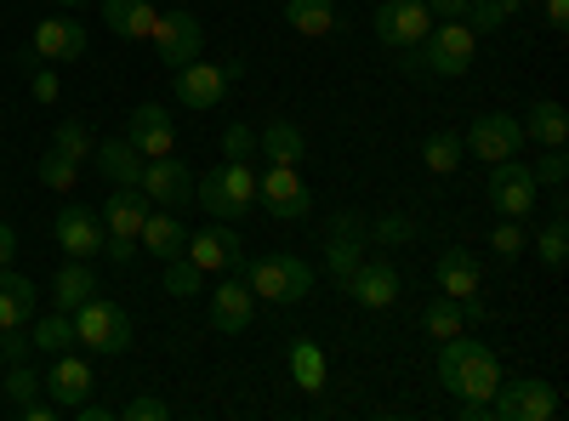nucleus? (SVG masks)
Masks as SVG:
<instances>
[{"instance_id": "ddd939ff", "label": "nucleus", "mask_w": 569, "mask_h": 421, "mask_svg": "<svg viewBox=\"0 0 569 421\" xmlns=\"http://www.w3.org/2000/svg\"><path fill=\"white\" fill-rule=\"evenodd\" d=\"M433 23L439 18L427 12V0H382V12H376V40L405 52V46H421V34Z\"/></svg>"}, {"instance_id": "aec40b11", "label": "nucleus", "mask_w": 569, "mask_h": 421, "mask_svg": "<svg viewBox=\"0 0 569 421\" xmlns=\"http://www.w3.org/2000/svg\"><path fill=\"white\" fill-rule=\"evenodd\" d=\"M40 388H46V399H52L58 410H74V404H86V399H91L98 377H91V364H86V359L58 353V359H52V370L40 377Z\"/></svg>"}, {"instance_id": "c85d7f7f", "label": "nucleus", "mask_w": 569, "mask_h": 421, "mask_svg": "<svg viewBox=\"0 0 569 421\" xmlns=\"http://www.w3.org/2000/svg\"><path fill=\"white\" fill-rule=\"evenodd\" d=\"M91 291H98V273H91L80 257H69V262L58 268V279H52V308H58V313H74Z\"/></svg>"}, {"instance_id": "b1692460", "label": "nucleus", "mask_w": 569, "mask_h": 421, "mask_svg": "<svg viewBox=\"0 0 569 421\" xmlns=\"http://www.w3.org/2000/svg\"><path fill=\"white\" fill-rule=\"evenodd\" d=\"M439 291L445 297H479L485 291V268H479V257L472 251H461V245H445V257H439Z\"/></svg>"}, {"instance_id": "4d7b16f0", "label": "nucleus", "mask_w": 569, "mask_h": 421, "mask_svg": "<svg viewBox=\"0 0 569 421\" xmlns=\"http://www.w3.org/2000/svg\"><path fill=\"white\" fill-rule=\"evenodd\" d=\"M52 7H58V12H86L91 0H52Z\"/></svg>"}, {"instance_id": "2f4dec72", "label": "nucleus", "mask_w": 569, "mask_h": 421, "mask_svg": "<svg viewBox=\"0 0 569 421\" xmlns=\"http://www.w3.org/2000/svg\"><path fill=\"white\" fill-rule=\"evenodd\" d=\"M291 377H297V388L302 393H325V382H330V370H325V353L302 337V342H291Z\"/></svg>"}, {"instance_id": "f257e3e1", "label": "nucleus", "mask_w": 569, "mask_h": 421, "mask_svg": "<svg viewBox=\"0 0 569 421\" xmlns=\"http://www.w3.org/2000/svg\"><path fill=\"white\" fill-rule=\"evenodd\" d=\"M479 58V29L461 18H445L421 34V46H405V74H433V80H461Z\"/></svg>"}, {"instance_id": "f3484780", "label": "nucleus", "mask_w": 569, "mask_h": 421, "mask_svg": "<svg viewBox=\"0 0 569 421\" xmlns=\"http://www.w3.org/2000/svg\"><path fill=\"white\" fill-rule=\"evenodd\" d=\"M126 143H131L142 160L177 154V126H171V109H160V103H137V109H131V120H126Z\"/></svg>"}, {"instance_id": "a211bd4d", "label": "nucleus", "mask_w": 569, "mask_h": 421, "mask_svg": "<svg viewBox=\"0 0 569 421\" xmlns=\"http://www.w3.org/2000/svg\"><path fill=\"white\" fill-rule=\"evenodd\" d=\"M490 211L518 217V222L536 211V177H530V166H518V160L490 166Z\"/></svg>"}, {"instance_id": "a878e982", "label": "nucleus", "mask_w": 569, "mask_h": 421, "mask_svg": "<svg viewBox=\"0 0 569 421\" xmlns=\"http://www.w3.org/2000/svg\"><path fill=\"white\" fill-rule=\"evenodd\" d=\"M91 160H98V171L114 182V189H137V182H142V166H149V160H142V154L126 143V137H114V143H98V149H91Z\"/></svg>"}, {"instance_id": "2eb2a0df", "label": "nucleus", "mask_w": 569, "mask_h": 421, "mask_svg": "<svg viewBox=\"0 0 569 421\" xmlns=\"http://www.w3.org/2000/svg\"><path fill=\"white\" fill-rule=\"evenodd\" d=\"M342 285H348L353 308H370V313H382V308H393V302H399L405 279H399V268H393V262H382V257H376V262H359V268H353V273L342 279Z\"/></svg>"}, {"instance_id": "1a4fd4ad", "label": "nucleus", "mask_w": 569, "mask_h": 421, "mask_svg": "<svg viewBox=\"0 0 569 421\" xmlns=\"http://www.w3.org/2000/svg\"><path fill=\"white\" fill-rule=\"evenodd\" d=\"M490 410H496L501 421H547V415H558V388L541 382V377L501 382V388L490 393Z\"/></svg>"}, {"instance_id": "f8f14e48", "label": "nucleus", "mask_w": 569, "mask_h": 421, "mask_svg": "<svg viewBox=\"0 0 569 421\" xmlns=\"http://www.w3.org/2000/svg\"><path fill=\"white\" fill-rule=\"evenodd\" d=\"M365 240H370V222L359 211H337V217H330V228H325V268L337 273V279H348L365 262Z\"/></svg>"}, {"instance_id": "de8ad7c7", "label": "nucleus", "mask_w": 569, "mask_h": 421, "mask_svg": "<svg viewBox=\"0 0 569 421\" xmlns=\"http://www.w3.org/2000/svg\"><path fill=\"white\" fill-rule=\"evenodd\" d=\"M29 86H34V103H58V91H63L52 69H29Z\"/></svg>"}, {"instance_id": "5701e85b", "label": "nucleus", "mask_w": 569, "mask_h": 421, "mask_svg": "<svg viewBox=\"0 0 569 421\" xmlns=\"http://www.w3.org/2000/svg\"><path fill=\"white\" fill-rule=\"evenodd\" d=\"M137 251H149V257H160V262L182 257V251H188V228L177 222V211L154 206L149 217H142V233H137Z\"/></svg>"}, {"instance_id": "c9c22d12", "label": "nucleus", "mask_w": 569, "mask_h": 421, "mask_svg": "<svg viewBox=\"0 0 569 421\" xmlns=\"http://www.w3.org/2000/svg\"><path fill=\"white\" fill-rule=\"evenodd\" d=\"M530 245H536V257H541L547 268H563V257H569V228H563V200L552 206V222H547V228L536 233Z\"/></svg>"}, {"instance_id": "9d476101", "label": "nucleus", "mask_w": 569, "mask_h": 421, "mask_svg": "<svg viewBox=\"0 0 569 421\" xmlns=\"http://www.w3.org/2000/svg\"><path fill=\"white\" fill-rule=\"evenodd\" d=\"M461 149L479 154L485 166H501V160H512L518 149H525V126H518L512 114H479V120L467 126Z\"/></svg>"}, {"instance_id": "473e14b6", "label": "nucleus", "mask_w": 569, "mask_h": 421, "mask_svg": "<svg viewBox=\"0 0 569 421\" xmlns=\"http://www.w3.org/2000/svg\"><path fill=\"white\" fill-rule=\"evenodd\" d=\"M29 337H34V353H69L74 348V319L69 313H46V319H34L29 324Z\"/></svg>"}, {"instance_id": "393cba45", "label": "nucleus", "mask_w": 569, "mask_h": 421, "mask_svg": "<svg viewBox=\"0 0 569 421\" xmlns=\"http://www.w3.org/2000/svg\"><path fill=\"white\" fill-rule=\"evenodd\" d=\"M257 154H268V166H302L308 137L297 131V120H268L257 131Z\"/></svg>"}, {"instance_id": "39448f33", "label": "nucleus", "mask_w": 569, "mask_h": 421, "mask_svg": "<svg viewBox=\"0 0 569 421\" xmlns=\"http://www.w3.org/2000/svg\"><path fill=\"white\" fill-rule=\"evenodd\" d=\"M246 285L262 297V302H279V308H291L313 291V268L297 257V251H273V257H257L246 262Z\"/></svg>"}, {"instance_id": "6e6552de", "label": "nucleus", "mask_w": 569, "mask_h": 421, "mask_svg": "<svg viewBox=\"0 0 569 421\" xmlns=\"http://www.w3.org/2000/svg\"><path fill=\"white\" fill-rule=\"evenodd\" d=\"M257 200H262V211L279 217V222H297V217H308V206H313L308 177H302L297 166H268V171L257 177Z\"/></svg>"}, {"instance_id": "3c124183", "label": "nucleus", "mask_w": 569, "mask_h": 421, "mask_svg": "<svg viewBox=\"0 0 569 421\" xmlns=\"http://www.w3.org/2000/svg\"><path fill=\"white\" fill-rule=\"evenodd\" d=\"M456 415L461 421H490L496 410H490V399H456Z\"/></svg>"}, {"instance_id": "864d4df0", "label": "nucleus", "mask_w": 569, "mask_h": 421, "mask_svg": "<svg viewBox=\"0 0 569 421\" xmlns=\"http://www.w3.org/2000/svg\"><path fill=\"white\" fill-rule=\"evenodd\" d=\"M427 12H433V18H461L467 0H427Z\"/></svg>"}, {"instance_id": "bb28decb", "label": "nucleus", "mask_w": 569, "mask_h": 421, "mask_svg": "<svg viewBox=\"0 0 569 421\" xmlns=\"http://www.w3.org/2000/svg\"><path fill=\"white\" fill-rule=\"evenodd\" d=\"M154 0H103V23H109V34H120V40H149V29H154Z\"/></svg>"}, {"instance_id": "412c9836", "label": "nucleus", "mask_w": 569, "mask_h": 421, "mask_svg": "<svg viewBox=\"0 0 569 421\" xmlns=\"http://www.w3.org/2000/svg\"><path fill=\"white\" fill-rule=\"evenodd\" d=\"M171 91H177L182 109H217V103L228 98V74H222V63H200V58H194V63L177 69Z\"/></svg>"}, {"instance_id": "6ab92c4d", "label": "nucleus", "mask_w": 569, "mask_h": 421, "mask_svg": "<svg viewBox=\"0 0 569 421\" xmlns=\"http://www.w3.org/2000/svg\"><path fill=\"white\" fill-rule=\"evenodd\" d=\"M52 233H58V245H63L69 257H80V262H91V257L103 251V217L91 211V206H80V200L58 211Z\"/></svg>"}, {"instance_id": "7ed1b4c3", "label": "nucleus", "mask_w": 569, "mask_h": 421, "mask_svg": "<svg viewBox=\"0 0 569 421\" xmlns=\"http://www.w3.org/2000/svg\"><path fill=\"white\" fill-rule=\"evenodd\" d=\"M194 206L211 211V222H240L257 206V171H251V160H222L206 177H194Z\"/></svg>"}, {"instance_id": "4468645a", "label": "nucleus", "mask_w": 569, "mask_h": 421, "mask_svg": "<svg viewBox=\"0 0 569 421\" xmlns=\"http://www.w3.org/2000/svg\"><path fill=\"white\" fill-rule=\"evenodd\" d=\"M137 189L149 194V206L177 211V206H194V171H188L177 154H160V160L142 166V182H137Z\"/></svg>"}, {"instance_id": "a18cd8bd", "label": "nucleus", "mask_w": 569, "mask_h": 421, "mask_svg": "<svg viewBox=\"0 0 569 421\" xmlns=\"http://www.w3.org/2000/svg\"><path fill=\"white\" fill-rule=\"evenodd\" d=\"M370 233H376V240H382V245H410V240H416V222L393 211V217H382V222H376Z\"/></svg>"}, {"instance_id": "58836bf2", "label": "nucleus", "mask_w": 569, "mask_h": 421, "mask_svg": "<svg viewBox=\"0 0 569 421\" xmlns=\"http://www.w3.org/2000/svg\"><path fill=\"white\" fill-rule=\"evenodd\" d=\"M52 149H63V154L80 166V160H91V149H98V143H91V131H86L80 120H58V131H52Z\"/></svg>"}, {"instance_id": "4be33fe9", "label": "nucleus", "mask_w": 569, "mask_h": 421, "mask_svg": "<svg viewBox=\"0 0 569 421\" xmlns=\"http://www.w3.org/2000/svg\"><path fill=\"white\" fill-rule=\"evenodd\" d=\"M80 52H86V23L80 18H46L34 29V58H46V63H80Z\"/></svg>"}, {"instance_id": "603ef678", "label": "nucleus", "mask_w": 569, "mask_h": 421, "mask_svg": "<svg viewBox=\"0 0 569 421\" xmlns=\"http://www.w3.org/2000/svg\"><path fill=\"white\" fill-rule=\"evenodd\" d=\"M12 257H18V233L12 222H0V268H12Z\"/></svg>"}, {"instance_id": "423d86ee", "label": "nucleus", "mask_w": 569, "mask_h": 421, "mask_svg": "<svg viewBox=\"0 0 569 421\" xmlns=\"http://www.w3.org/2000/svg\"><path fill=\"white\" fill-rule=\"evenodd\" d=\"M154 206H149V194L142 189H114L109 200H103V251L126 268L131 257H137V233H142V217H149Z\"/></svg>"}, {"instance_id": "f704fd0d", "label": "nucleus", "mask_w": 569, "mask_h": 421, "mask_svg": "<svg viewBox=\"0 0 569 421\" xmlns=\"http://www.w3.org/2000/svg\"><path fill=\"white\" fill-rule=\"evenodd\" d=\"M421 324H427V337H439V342H445V337H461V331H467V313H461V302H456V297H445V291H439L433 302H427Z\"/></svg>"}, {"instance_id": "f03ea898", "label": "nucleus", "mask_w": 569, "mask_h": 421, "mask_svg": "<svg viewBox=\"0 0 569 421\" xmlns=\"http://www.w3.org/2000/svg\"><path fill=\"white\" fill-rule=\"evenodd\" d=\"M439 382L456 399H490L501 388V364L479 337L461 331V337H445V348H439Z\"/></svg>"}, {"instance_id": "8fccbe9b", "label": "nucleus", "mask_w": 569, "mask_h": 421, "mask_svg": "<svg viewBox=\"0 0 569 421\" xmlns=\"http://www.w3.org/2000/svg\"><path fill=\"white\" fill-rule=\"evenodd\" d=\"M18 415H23V421H52V415H58V404H52V399H23V404H18Z\"/></svg>"}, {"instance_id": "09e8293b", "label": "nucleus", "mask_w": 569, "mask_h": 421, "mask_svg": "<svg viewBox=\"0 0 569 421\" xmlns=\"http://www.w3.org/2000/svg\"><path fill=\"white\" fill-rule=\"evenodd\" d=\"M563 171H569V160H563V154L552 149V154H547V160H541V166H536L530 177H536V182H552V189H558V182H563Z\"/></svg>"}, {"instance_id": "79ce46f5", "label": "nucleus", "mask_w": 569, "mask_h": 421, "mask_svg": "<svg viewBox=\"0 0 569 421\" xmlns=\"http://www.w3.org/2000/svg\"><path fill=\"white\" fill-rule=\"evenodd\" d=\"M34 393H40V377L29 370V359H23V364H7V377H0V399L23 404V399H34Z\"/></svg>"}, {"instance_id": "13d9d810", "label": "nucleus", "mask_w": 569, "mask_h": 421, "mask_svg": "<svg viewBox=\"0 0 569 421\" xmlns=\"http://www.w3.org/2000/svg\"><path fill=\"white\" fill-rule=\"evenodd\" d=\"M518 7H525V0H518Z\"/></svg>"}, {"instance_id": "20e7f679", "label": "nucleus", "mask_w": 569, "mask_h": 421, "mask_svg": "<svg viewBox=\"0 0 569 421\" xmlns=\"http://www.w3.org/2000/svg\"><path fill=\"white\" fill-rule=\"evenodd\" d=\"M69 319H74V342H80L86 353L114 359V353H126V348H131V319H126V308H120V302H109V297H98V291H91Z\"/></svg>"}, {"instance_id": "c756f323", "label": "nucleus", "mask_w": 569, "mask_h": 421, "mask_svg": "<svg viewBox=\"0 0 569 421\" xmlns=\"http://www.w3.org/2000/svg\"><path fill=\"white\" fill-rule=\"evenodd\" d=\"M518 126H525V137H536L541 149H563V143H569V114H563V103H552V98L536 103Z\"/></svg>"}, {"instance_id": "0eeeda50", "label": "nucleus", "mask_w": 569, "mask_h": 421, "mask_svg": "<svg viewBox=\"0 0 569 421\" xmlns=\"http://www.w3.org/2000/svg\"><path fill=\"white\" fill-rule=\"evenodd\" d=\"M149 46H154V58L166 63V69H182V63H194L200 58V46H206V29H200V18L194 12H160L154 18V29H149Z\"/></svg>"}, {"instance_id": "9b49d317", "label": "nucleus", "mask_w": 569, "mask_h": 421, "mask_svg": "<svg viewBox=\"0 0 569 421\" xmlns=\"http://www.w3.org/2000/svg\"><path fill=\"white\" fill-rule=\"evenodd\" d=\"M251 319H257V291L240 273H222L217 291H211V331L217 337H246Z\"/></svg>"}, {"instance_id": "37998d69", "label": "nucleus", "mask_w": 569, "mask_h": 421, "mask_svg": "<svg viewBox=\"0 0 569 421\" xmlns=\"http://www.w3.org/2000/svg\"><path fill=\"white\" fill-rule=\"evenodd\" d=\"M222 154H228V160H251V154H257V126L233 120V126L222 131Z\"/></svg>"}, {"instance_id": "dca6fc26", "label": "nucleus", "mask_w": 569, "mask_h": 421, "mask_svg": "<svg viewBox=\"0 0 569 421\" xmlns=\"http://www.w3.org/2000/svg\"><path fill=\"white\" fill-rule=\"evenodd\" d=\"M188 257H194L206 273H246V245L228 222H211L206 233H188Z\"/></svg>"}, {"instance_id": "6e6d98bb", "label": "nucleus", "mask_w": 569, "mask_h": 421, "mask_svg": "<svg viewBox=\"0 0 569 421\" xmlns=\"http://www.w3.org/2000/svg\"><path fill=\"white\" fill-rule=\"evenodd\" d=\"M74 410H80V421H109L114 415L109 404H74Z\"/></svg>"}, {"instance_id": "e433bc0d", "label": "nucleus", "mask_w": 569, "mask_h": 421, "mask_svg": "<svg viewBox=\"0 0 569 421\" xmlns=\"http://www.w3.org/2000/svg\"><path fill=\"white\" fill-rule=\"evenodd\" d=\"M166 291H171V297H200V291H206V268L188 257V251L171 257V262H166Z\"/></svg>"}, {"instance_id": "72a5a7b5", "label": "nucleus", "mask_w": 569, "mask_h": 421, "mask_svg": "<svg viewBox=\"0 0 569 421\" xmlns=\"http://www.w3.org/2000/svg\"><path fill=\"white\" fill-rule=\"evenodd\" d=\"M34 177H40V189H52V194H69L74 182H80V166L63 154V149H46L34 154Z\"/></svg>"}, {"instance_id": "a19ab883", "label": "nucleus", "mask_w": 569, "mask_h": 421, "mask_svg": "<svg viewBox=\"0 0 569 421\" xmlns=\"http://www.w3.org/2000/svg\"><path fill=\"white\" fill-rule=\"evenodd\" d=\"M512 7L518 0H467V29H501L507 18H512Z\"/></svg>"}, {"instance_id": "cd10ccee", "label": "nucleus", "mask_w": 569, "mask_h": 421, "mask_svg": "<svg viewBox=\"0 0 569 421\" xmlns=\"http://www.w3.org/2000/svg\"><path fill=\"white\" fill-rule=\"evenodd\" d=\"M34 319V279L0 268V331H12V324H29Z\"/></svg>"}, {"instance_id": "4c0bfd02", "label": "nucleus", "mask_w": 569, "mask_h": 421, "mask_svg": "<svg viewBox=\"0 0 569 421\" xmlns=\"http://www.w3.org/2000/svg\"><path fill=\"white\" fill-rule=\"evenodd\" d=\"M461 137L456 131H439V137H427V149H421V160H427V171H439V177H450L456 166H461Z\"/></svg>"}, {"instance_id": "7c9ffc66", "label": "nucleus", "mask_w": 569, "mask_h": 421, "mask_svg": "<svg viewBox=\"0 0 569 421\" xmlns=\"http://www.w3.org/2000/svg\"><path fill=\"white\" fill-rule=\"evenodd\" d=\"M284 23L308 40H325L337 29V7H330V0H284Z\"/></svg>"}, {"instance_id": "ea45409f", "label": "nucleus", "mask_w": 569, "mask_h": 421, "mask_svg": "<svg viewBox=\"0 0 569 421\" xmlns=\"http://www.w3.org/2000/svg\"><path fill=\"white\" fill-rule=\"evenodd\" d=\"M525 245H530V233H525V222H518V217H501V222L490 228V251H496L501 262H512Z\"/></svg>"}, {"instance_id": "c03bdc74", "label": "nucleus", "mask_w": 569, "mask_h": 421, "mask_svg": "<svg viewBox=\"0 0 569 421\" xmlns=\"http://www.w3.org/2000/svg\"><path fill=\"white\" fill-rule=\"evenodd\" d=\"M29 353H34L29 324H12V331H0V359H7V364H23Z\"/></svg>"}, {"instance_id": "5fc2aeb1", "label": "nucleus", "mask_w": 569, "mask_h": 421, "mask_svg": "<svg viewBox=\"0 0 569 421\" xmlns=\"http://www.w3.org/2000/svg\"><path fill=\"white\" fill-rule=\"evenodd\" d=\"M547 29H569V0H547Z\"/></svg>"}, {"instance_id": "49530a36", "label": "nucleus", "mask_w": 569, "mask_h": 421, "mask_svg": "<svg viewBox=\"0 0 569 421\" xmlns=\"http://www.w3.org/2000/svg\"><path fill=\"white\" fill-rule=\"evenodd\" d=\"M166 415H171L166 399H149V393H142V399H126V421H166Z\"/></svg>"}]
</instances>
